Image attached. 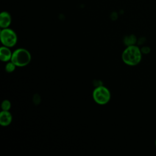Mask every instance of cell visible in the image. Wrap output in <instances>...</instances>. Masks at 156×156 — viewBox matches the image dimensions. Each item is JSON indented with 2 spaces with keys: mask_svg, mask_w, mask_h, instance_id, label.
Masks as SVG:
<instances>
[{
  "mask_svg": "<svg viewBox=\"0 0 156 156\" xmlns=\"http://www.w3.org/2000/svg\"><path fill=\"white\" fill-rule=\"evenodd\" d=\"M142 58L141 49L138 46L132 45L127 46L122 53L123 62L129 66H136L139 64Z\"/></svg>",
  "mask_w": 156,
  "mask_h": 156,
  "instance_id": "1",
  "label": "cell"
},
{
  "mask_svg": "<svg viewBox=\"0 0 156 156\" xmlns=\"http://www.w3.org/2000/svg\"><path fill=\"white\" fill-rule=\"evenodd\" d=\"M30 60L31 55L30 52L24 48H18L12 53L10 61L16 66L23 67L27 65Z\"/></svg>",
  "mask_w": 156,
  "mask_h": 156,
  "instance_id": "2",
  "label": "cell"
},
{
  "mask_svg": "<svg viewBox=\"0 0 156 156\" xmlns=\"http://www.w3.org/2000/svg\"><path fill=\"white\" fill-rule=\"evenodd\" d=\"M93 98L96 103L99 105L107 104L111 98V94L107 88L102 85L96 87L93 92Z\"/></svg>",
  "mask_w": 156,
  "mask_h": 156,
  "instance_id": "3",
  "label": "cell"
},
{
  "mask_svg": "<svg viewBox=\"0 0 156 156\" xmlns=\"http://www.w3.org/2000/svg\"><path fill=\"white\" fill-rule=\"evenodd\" d=\"M1 41L3 46L11 48L14 46L17 42V36L16 33L11 29H2L0 34Z\"/></svg>",
  "mask_w": 156,
  "mask_h": 156,
  "instance_id": "4",
  "label": "cell"
},
{
  "mask_svg": "<svg viewBox=\"0 0 156 156\" xmlns=\"http://www.w3.org/2000/svg\"><path fill=\"white\" fill-rule=\"evenodd\" d=\"M12 121V116L9 111L2 110L0 113V124L5 127L10 124Z\"/></svg>",
  "mask_w": 156,
  "mask_h": 156,
  "instance_id": "5",
  "label": "cell"
},
{
  "mask_svg": "<svg viewBox=\"0 0 156 156\" xmlns=\"http://www.w3.org/2000/svg\"><path fill=\"white\" fill-rule=\"evenodd\" d=\"M11 16L7 12H2L0 15V26L1 28H7L11 23Z\"/></svg>",
  "mask_w": 156,
  "mask_h": 156,
  "instance_id": "6",
  "label": "cell"
},
{
  "mask_svg": "<svg viewBox=\"0 0 156 156\" xmlns=\"http://www.w3.org/2000/svg\"><path fill=\"white\" fill-rule=\"evenodd\" d=\"M12 53L9 47L3 46L0 48V59L2 62H8L11 60Z\"/></svg>",
  "mask_w": 156,
  "mask_h": 156,
  "instance_id": "7",
  "label": "cell"
},
{
  "mask_svg": "<svg viewBox=\"0 0 156 156\" xmlns=\"http://www.w3.org/2000/svg\"><path fill=\"white\" fill-rule=\"evenodd\" d=\"M137 40L138 39L136 38V36L133 34H131L126 36L124 38L123 42L126 46H129L132 45H135L136 43H137Z\"/></svg>",
  "mask_w": 156,
  "mask_h": 156,
  "instance_id": "8",
  "label": "cell"
},
{
  "mask_svg": "<svg viewBox=\"0 0 156 156\" xmlns=\"http://www.w3.org/2000/svg\"><path fill=\"white\" fill-rule=\"evenodd\" d=\"M16 65L12 62H8L6 65H5V69L6 71V72L9 73H12L16 68Z\"/></svg>",
  "mask_w": 156,
  "mask_h": 156,
  "instance_id": "9",
  "label": "cell"
},
{
  "mask_svg": "<svg viewBox=\"0 0 156 156\" xmlns=\"http://www.w3.org/2000/svg\"><path fill=\"white\" fill-rule=\"evenodd\" d=\"M11 108V103L9 100H4L1 104L2 110L9 111Z\"/></svg>",
  "mask_w": 156,
  "mask_h": 156,
  "instance_id": "10",
  "label": "cell"
},
{
  "mask_svg": "<svg viewBox=\"0 0 156 156\" xmlns=\"http://www.w3.org/2000/svg\"><path fill=\"white\" fill-rule=\"evenodd\" d=\"M141 53L142 54H148L150 53L151 52V48L149 46H143L141 49Z\"/></svg>",
  "mask_w": 156,
  "mask_h": 156,
  "instance_id": "11",
  "label": "cell"
},
{
  "mask_svg": "<svg viewBox=\"0 0 156 156\" xmlns=\"http://www.w3.org/2000/svg\"><path fill=\"white\" fill-rule=\"evenodd\" d=\"M145 41H146V38L144 37H141V38H140V39H138L137 40V43H138V44L141 45V44H144V43H145Z\"/></svg>",
  "mask_w": 156,
  "mask_h": 156,
  "instance_id": "12",
  "label": "cell"
},
{
  "mask_svg": "<svg viewBox=\"0 0 156 156\" xmlns=\"http://www.w3.org/2000/svg\"><path fill=\"white\" fill-rule=\"evenodd\" d=\"M155 146L156 147V139H155Z\"/></svg>",
  "mask_w": 156,
  "mask_h": 156,
  "instance_id": "13",
  "label": "cell"
}]
</instances>
